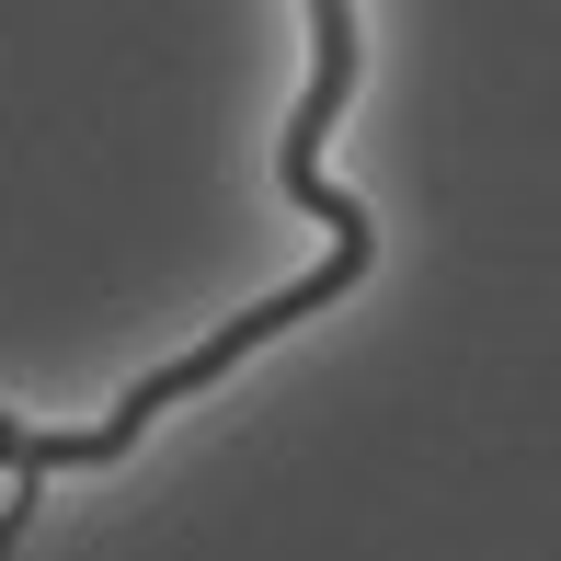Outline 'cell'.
I'll return each instance as SVG.
<instances>
[]
</instances>
